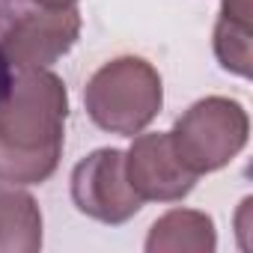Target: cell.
Wrapping results in <instances>:
<instances>
[{
	"mask_svg": "<svg viewBox=\"0 0 253 253\" xmlns=\"http://www.w3.org/2000/svg\"><path fill=\"white\" fill-rule=\"evenodd\" d=\"M250 42H253V24L250 21L217 15L214 57L226 72H232L238 78H250V66H253V45Z\"/></svg>",
	"mask_w": 253,
	"mask_h": 253,
	"instance_id": "obj_9",
	"label": "cell"
},
{
	"mask_svg": "<svg viewBox=\"0 0 253 253\" xmlns=\"http://www.w3.org/2000/svg\"><path fill=\"white\" fill-rule=\"evenodd\" d=\"M72 203L81 214L107 226L131 220L143 200L125 179V152L104 146L81 158L72 170Z\"/></svg>",
	"mask_w": 253,
	"mask_h": 253,
	"instance_id": "obj_4",
	"label": "cell"
},
{
	"mask_svg": "<svg viewBox=\"0 0 253 253\" xmlns=\"http://www.w3.org/2000/svg\"><path fill=\"white\" fill-rule=\"evenodd\" d=\"M12 81H15V69L3 51V45H0V98H6L9 89H12Z\"/></svg>",
	"mask_w": 253,
	"mask_h": 253,
	"instance_id": "obj_10",
	"label": "cell"
},
{
	"mask_svg": "<svg viewBox=\"0 0 253 253\" xmlns=\"http://www.w3.org/2000/svg\"><path fill=\"white\" fill-rule=\"evenodd\" d=\"M125 179L143 203H179L197 185V176L176 155L170 131L134 137L125 152Z\"/></svg>",
	"mask_w": 253,
	"mask_h": 253,
	"instance_id": "obj_6",
	"label": "cell"
},
{
	"mask_svg": "<svg viewBox=\"0 0 253 253\" xmlns=\"http://www.w3.org/2000/svg\"><path fill=\"white\" fill-rule=\"evenodd\" d=\"M164 84L158 69L134 54L107 60L84 86L86 116L107 134L134 137L161 113Z\"/></svg>",
	"mask_w": 253,
	"mask_h": 253,
	"instance_id": "obj_2",
	"label": "cell"
},
{
	"mask_svg": "<svg viewBox=\"0 0 253 253\" xmlns=\"http://www.w3.org/2000/svg\"><path fill=\"white\" fill-rule=\"evenodd\" d=\"M214 247V220L197 209H173L161 214L146 235L149 253H211Z\"/></svg>",
	"mask_w": 253,
	"mask_h": 253,
	"instance_id": "obj_7",
	"label": "cell"
},
{
	"mask_svg": "<svg viewBox=\"0 0 253 253\" xmlns=\"http://www.w3.org/2000/svg\"><path fill=\"white\" fill-rule=\"evenodd\" d=\"M81 36V12L69 9H45L36 6L12 18L0 36L12 69H48L60 57H66Z\"/></svg>",
	"mask_w": 253,
	"mask_h": 253,
	"instance_id": "obj_5",
	"label": "cell"
},
{
	"mask_svg": "<svg viewBox=\"0 0 253 253\" xmlns=\"http://www.w3.org/2000/svg\"><path fill=\"white\" fill-rule=\"evenodd\" d=\"M42 247V209L18 185H0V253H36Z\"/></svg>",
	"mask_w": 253,
	"mask_h": 253,
	"instance_id": "obj_8",
	"label": "cell"
},
{
	"mask_svg": "<svg viewBox=\"0 0 253 253\" xmlns=\"http://www.w3.org/2000/svg\"><path fill=\"white\" fill-rule=\"evenodd\" d=\"M69 89L48 69H24L0 98V182L42 185L63 158Z\"/></svg>",
	"mask_w": 253,
	"mask_h": 253,
	"instance_id": "obj_1",
	"label": "cell"
},
{
	"mask_svg": "<svg viewBox=\"0 0 253 253\" xmlns=\"http://www.w3.org/2000/svg\"><path fill=\"white\" fill-rule=\"evenodd\" d=\"M250 137V119L241 101L226 95H209L194 101L173 122V149L182 164L194 173H217L223 170Z\"/></svg>",
	"mask_w": 253,
	"mask_h": 253,
	"instance_id": "obj_3",
	"label": "cell"
},
{
	"mask_svg": "<svg viewBox=\"0 0 253 253\" xmlns=\"http://www.w3.org/2000/svg\"><path fill=\"white\" fill-rule=\"evenodd\" d=\"M36 6H45V9H69V6H75L78 0H33Z\"/></svg>",
	"mask_w": 253,
	"mask_h": 253,
	"instance_id": "obj_11",
	"label": "cell"
}]
</instances>
